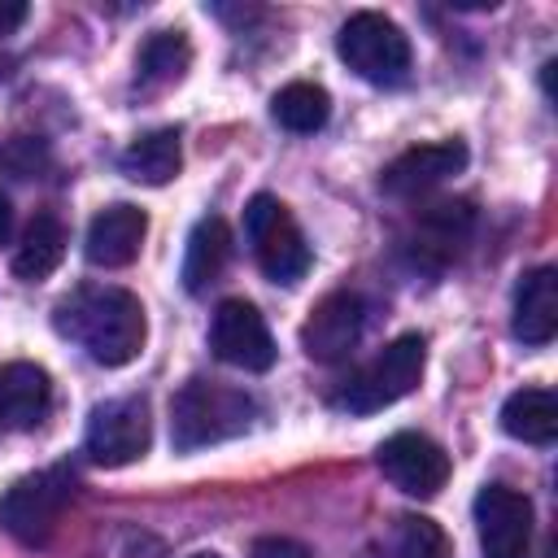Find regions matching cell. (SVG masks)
I'll list each match as a JSON object with an SVG mask.
<instances>
[{
  "instance_id": "obj_5",
  "label": "cell",
  "mask_w": 558,
  "mask_h": 558,
  "mask_svg": "<svg viewBox=\"0 0 558 558\" xmlns=\"http://www.w3.org/2000/svg\"><path fill=\"white\" fill-rule=\"evenodd\" d=\"M336 52L357 78L375 87H401L414 65L405 31L384 13H353L336 35Z\"/></svg>"
},
{
  "instance_id": "obj_13",
  "label": "cell",
  "mask_w": 558,
  "mask_h": 558,
  "mask_svg": "<svg viewBox=\"0 0 558 558\" xmlns=\"http://www.w3.org/2000/svg\"><path fill=\"white\" fill-rule=\"evenodd\" d=\"M144 231H148L144 209H140V205H131V201H113V205H105V209L87 222L83 257H87L92 266H105V270L131 266V262L140 257Z\"/></svg>"
},
{
  "instance_id": "obj_1",
  "label": "cell",
  "mask_w": 558,
  "mask_h": 558,
  "mask_svg": "<svg viewBox=\"0 0 558 558\" xmlns=\"http://www.w3.org/2000/svg\"><path fill=\"white\" fill-rule=\"evenodd\" d=\"M52 327L74 340L96 366H126L140 357L148 323L135 292L113 283H78L52 305Z\"/></svg>"
},
{
  "instance_id": "obj_11",
  "label": "cell",
  "mask_w": 558,
  "mask_h": 558,
  "mask_svg": "<svg viewBox=\"0 0 558 558\" xmlns=\"http://www.w3.org/2000/svg\"><path fill=\"white\" fill-rule=\"evenodd\" d=\"M362 331H366V301L357 292H327L301 327V349L314 362H340L357 349Z\"/></svg>"
},
{
  "instance_id": "obj_23",
  "label": "cell",
  "mask_w": 558,
  "mask_h": 558,
  "mask_svg": "<svg viewBox=\"0 0 558 558\" xmlns=\"http://www.w3.org/2000/svg\"><path fill=\"white\" fill-rule=\"evenodd\" d=\"M397 558H453V545L436 519L405 514L397 523Z\"/></svg>"
},
{
  "instance_id": "obj_14",
  "label": "cell",
  "mask_w": 558,
  "mask_h": 558,
  "mask_svg": "<svg viewBox=\"0 0 558 558\" xmlns=\"http://www.w3.org/2000/svg\"><path fill=\"white\" fill-rule=\"evenodd\" d=\"M510 331L532 349L554 340V331H558V270L554 266H536V270L519 275Z\"/></svg>"
},
{
  "instance_id": "obj_2",
  "label": "cell",
  "mask_w": 558,
  "mask_h": 558,
  "mask_svg": "<svg viewBox=\"0 0 558 558\" xmlns=\"http://www.w3.org/2000/svg\"><path fill=\"white\" fill-rule=\"evenodd\" d=\"M257 423V401L253 392L218 379H187L170 397V445L179 453H196L222 440L244 436Z\"/></svg>"
},
{
  "instance_id": "obj_4",
  "label": "cell",
  "mask_w": 558,
  "mask_h": 558,
  "mask_svg": "<svg viewBox=\"0 0 558 558\" xmlns=\"http://www.w3.org/2000/svg\"><path fill=\"white\" fill-rule=\"evenodd\" d=\"M74 471L65 462L57 466H44V471H31L22 480H13L0 497V527L26 545V549H39L52 541L65 506L74 501Z\"/></svg>"
},
{
  "instance_id": "obj_25",
  "label": "cell",
  "mask_w": 558,
  "mask_h": 558,
  "mask_svg": "<svg viewBox=\"0 0 558 558\" xmlns=\"http://www.w3.org/2000/svg\"><path fill=\"white\" fill-rule=\"evenodd\" d=\"M26 22V4L22 0H0V35H13Z\"/></svg>"
},
{
  "instance_id": "obj_26",
  "label": "cell",
  "mask_w": 558,
  "mask_h": 558,
  "mask_svg": "<svg viewBox=\"0 0 558 558\" xmlns=\"http://www.w3.org/2000/svg\"><path fill=\"white\" fill-rule=\"evenodd\" d=\"M9 235H13V205H9V196L0 192V244H9Z\"/></svg>"
},
{
  "instance_id": "obj_20",
  "label": "cell",
  "mask_w": 558,
  "mask_h": 558,
  "mask_svg": "<svg viewBox=\"0 0 558 558\" xmlns=\"http://www.w3.org/2000/svg\"><path fill=\"white\" fill-rule=\"evenodd\" d=\"M270 113H275V122H279L283 131H292V135H314V131H323L327 118H331V96H327V87H318V83H288V87L275 92Z\"/></svg>"
},
{
  "instance_id": "obj_22",
  "label": "cell",
  "mask_w": 558,
  "mask_h": 558,
  "mask_svg": "<svg viewBox=\"0 0 558 558\" xmlns=\"http://www.w3.org/2000/svg\"><path fill=\"white\" fill-rule=\"evenodd\" d=\"M471 205L466 201H445V205H432L427 214H423V222H418V253L427 257V253H436V262H449L458 248H462V240L471 235Z\"/></svg>"
},
{
  "instance_id": "obj_7",
  "label": "cell",
  "mask_w": 558,
  "mask_h": 558,
  "mask_svg": "<svg viewBox=\"0 0 558 558\" xmlns=\"http://www.w3.org/2000/svg\"><path fill=\"white\" fill-rule=\"evenodd\" d=\"M153 445V418L144 397H109L87 414L83 453L96 466H126Z\"/></svg>"
},
{
  "instance_id": "obj_17",
  "label": "cell",
  "mask_w": 558,
  "mask_h": 558,
  "mask_svg": "<svg viewBox=\"0 0 558 558\" xmlns=\"http://www.w3.org/2000/svg\"><path fill=\"white\" fill-rule=\"evenodd\" d=\"M122 174L135 179V183H148V187H161L179 174L183 166V144H179V131L174 126H161V131H144L140 140H131L122 148Z\"/></svg>"
},
{
  "instance_id": "obj_10",
  "label": "cell",
  "mask_w": 558,
  "mask_h": 558,
  "mask_svg": "<svg viewBox=\"0 0 558 558\" xmlns=\"http://www.w3.org/2000/svg\"><path fill=\"white\" fill-rule=\"evenodd\" d=\"M384 480L405 497H436L449 480V453L423 432H397L375 453Z\"/></svg>"
},
{
  "instance_id": "obj_16",
  "label": "cell",
  "mask_w": 558,
  "mask_h": 558,
  "mask_svg": "<svg viewBox=\"0 0 558 558\" xmlns=\"http://www.w3.org/2000/svg\"><path fill=\"white\" fill-rule=\"evenodd\" d=\"M227 262H231V227L218 218V214H209V218H201L196 227H192V235H187V248H183V288L196 296V292H205L209 283H218V275L227 270Z\"/></svg>"
},
{
  "instance_id": "obj_12",
  "label": "cell",
  "mask_w": 558,
  "mask_h": 558,
  "mask_svg": "<svg viewBox=\"0 0 558 558\" xmlns=\"http://www.w3.org/2000/svg\"><path fill=\"white\" fill-rule=\"evenodd\" d=\"M466 166V144L462 140H436V144H418L405 148L401 157H392L379 174V187L388 196H423L436 183L453 179Z\"/></svg>"
},
{
  "instance_id": "obj_24",
  "label": "cell",
  "mask_w": 558,
  "mask_h": 558,
  "mask_svg": "<svg viewBox=\"0 0 558 558\" xmlns=\"http://www.w3.org/2000/svg\"><path fill=\"white\" fill-rule=\"evenodd\" d=\"M248 554H253V558H314V554H310L301 541H292V536H257Z\"/></svg>"
},
{
  "instance_id": "obj_8",
  "label": "cell",
  "mask_w": 558,
  "mask_h": 558,
  "mask_svg": "<svg viewBox=\"0 0 558 558\" xmlns=\"http://www.w3.org/2000/svg\"><path fill=\"white\" fill-rule=\"evenodd\" d=\"M475 532L484 558L532 554V497L510 484H484L475 497Z\"/></svg>"
},
{
  "instance_id": "obj_27",
  "label": "cell",
  "mask_w": 558,
  "mask_h": 558,
  "mask_svg": "<svg viewBox=\"0 0 558 558\" xmlns=\"http://www.w3.org/2000/svg\"><path fill=\"white\" fill-rule=\"evenodd\" d=\"M187 558H222V554H209V549H196V554H187Z\"/></svg>"
},
{
  "instance_id": "obj_21",
  "label": "cell",
  "mask_w": 558,
  "mask_h": 558,
  "mask_svg": "<svg viewBox=\"0 0 558 558\" xmlns=\"http://www.w3.org/2000/svg\"><path fill=\"white\" fill-rule=\"evenodd\" d=\"M192 65V44L183 31H157L144 39L140 48V87H166V83H179Z\"/></svg>"
},
{
  "instance_id": "obj_15",
  "label": "cell",
  "mask_w": 558,
  "mask_h": 558,
  "mask_svg": "<svg viewBox=\"0 0 558 558\" xmlns=\"http://www.w3.org/2000/svg\"><path fill=\"white\" fill-rule=\"evenodd\" d=\"M52 405V379L35 362L0 366V432H31Z\"/></svg>"
},
{
  "instance_id": "obj_9",
  "label": "cell",
  "mask_w": 558,
  "mask_h": 558,
  "mask_svg": "<svg viewBox=\"0 0 558 558\" xmlns=\"http://www.w3.org/2000/svg\"><path fill=\"white\" fill-rule=\"evenodd\" d=\"M209 349L218 362L227 366H240V371H270L275 366V340H270V327L266 318L257 314L253 301H222L214 310V323H209Z\"/></svg>"
},
{
  "instance_id": "obj_6",
  "label": "cell",
  "mask_w": 558,
  "mask_h": 558,
  "mask_svg": "<svg viewBox=\"0 0 558 558\" xmlns=\"http://www.w3.org/2000/svg\"><path fill=\"white\" fill-rule=\"evenodd\" d=\"M244 235H248V248H253L257 266L266 270V279H275V283L305 279V270H310V244H305L292 209L279 196L257 192L244 205Z\"/></svg>"
},
{
  "instance_id": "obj_18",
  "label": "cell",
  "mask_w": 558,
  "mask_h": 558,
  "mask_svg": "<svg viewBox=\"0 0 558 558\" xmlns=\"http://www.w3.org/2000/svg\"><path fill=\"white\" fill-rule=\"evenodd\" d=\"M501 432L523 445H554L558 436V401L549 388H519L501 401Z\"/></svg>"
},
{
  "instance_id": "obj_19",
  "label": "cell",
  "mask_w": 558,
  "mask_h": 558,
  "mask_svg": "<svg viewBox=\"0 0 558 558\" xmlns=\"http://www.w3.org/2000/svg\"><path fill=\"white\" fill-rule=\"evenodd\" d=\"M65 257V227L57 214H35L17 253H13V275L35 283V279H48Z\"/></svg>"
},
{
  "instance_id": "obj_3",
  "label": "cell",
  "mask_w": 558,
  "mask_h": 558,
  "mask_svg": "<svg viewBox=\"0 0 558 558\" xmlns=\"http://www.w3.org/2000/svg\"><path fill=\"white\" fill-rule=\"evenodd\" d=\"M423 362H427V340L418 331L397 336L392 344H384L366 366H357L331 397L336 410L349 414H375L401 397H410L423 379Z\"/></svg>"
}]
</instances>
